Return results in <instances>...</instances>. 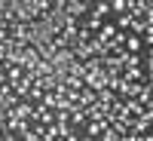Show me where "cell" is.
Instances as JSON below:
<instances>
[{"instance_id": "obj_3", "label": "cell", "mask_w": 153, "mask_h": 141, "mask_svg": "<svg viewBox=\"0 0 153 141\" xmlns=\"http://www.w3.org/2000/svg\"><path fill=\"white\" fill-rule=\"evenodd\" d=\"M80 141H98V138H89V135H86V138H80Z\"/></svg>"}, {"instance_id": "obj_2", "label": "cell", "mask_w": 153, "mask_h": 141, "mask_svg": "<svg viewBox=\"0 0 153 141\" xmlns=\"http://www.w3.org/2000/svg\"><path fill=\"white\" fill-rule=\"evenodd\" d=\"M110 12H120V16H123V12H129V3H126V0H113V3H110Z\"/></svg>"}, {"instance_id": "obj_1", "label": "cell", "mask_w": 153, "mask_h": 141, "mask_svg": "<svg viewBox=\"0 0 153 141\" xmlns=\"http://www.w3.org/2000/svg\"><path fill=\"white\" fill-rule=\"evenodd\" d=\"M129 25H132V16H129V12H123V16H117V25H113V28H129Z\"/></svg>"}]
</instances>
